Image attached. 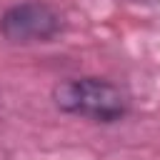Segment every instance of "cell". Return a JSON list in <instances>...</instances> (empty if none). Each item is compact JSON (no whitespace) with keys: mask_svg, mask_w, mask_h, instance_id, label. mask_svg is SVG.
Returning <instances> with one entry per match:
<instances>
[{"mask_svg":"<svg viewBox=\"0 0 160 160\" xmlns=\"http://www.w3.org/2000/svg\"><path fill=\"white\" fill-rule=\"evenodd\" d=\"M132 2H142V5H160V0H132Z\"/></svg>","mask_w":160,"mask_h":160,"instance_id":"3","label":"cell"},{"mask_svg":"<svg viewBox=\"0 0 160 160\" xmlns=\"http://www.w3.org/2000/svg\"><path fill=\"white\" fill-rule=\"evenodd\" d=\"M60 32H62V15L42 0H25L10 5L0 15V35L10 45L50 42Z\"/></svg>","mask_w":160,"mask_h":160,"instance_id":"2","label":"cell"},{"mask_svg":"<svg viewBox=\"0 0 160 160\" xmlns=\"http://www.w3.org/2000/svg\"><path fill=\"white\" fill-rule=\"evenodd\" d=\"M52 105L75 118L92 122H120L130 112V95L105 78H70L52 88Z\"/></svg>","mask_w":160,"mask_h":160,"instance_id":"1","label":"cell"}]
</instances>
